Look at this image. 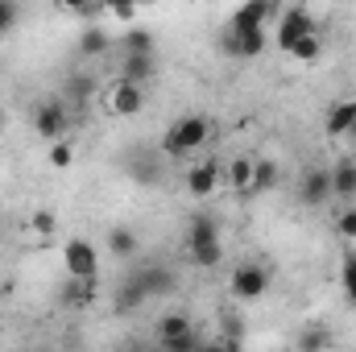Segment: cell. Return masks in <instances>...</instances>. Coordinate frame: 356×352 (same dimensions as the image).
I'll use <instances>...</instances> for the list:
<instances>
[{
  "label": "cell",
  "mask_w": 356,
  "mask_h": 352,
  "mask_svg": "<svg viewBox=\"0 0 356 352\" xmlns=\"http://www.w3.org/2000/svg\"><path fill=\"white\" fill-rule=\"evenodd\" d=\"M67 129H71V108L63 104V99H46V104H38V112H33V133L42 137V141H67Z\"/></svg>",
  "instance_id": "277c9868"
},
{
  "label": "cell",
  "mask_w": 356,
  "mask_h": 352,
  "mask_svg": "<svg viewBox=\"0 0 356 352\" xmlns=\"http://www.w3.org/2000/svg\"><path fill=\"white\" fill-rule=\"evenodd\" d=\"M340 282H344V294L356 303V257H348V262H344V269H340Z\"/></svg>",
  "instance_id": "d6a6232c"
},
{
  "label": "cell",
  "mask_w": 356,
  "mask_h": 352,
  "mask_svg": "<svg viewBox=\"0 0 356 352\" xmlns=\"http://www.w3.org/2000/svg\"><path fill=\"white\" fill-rule=\"evenodd\" d=\"M186 332H199V328H195V319H191V315H182V311H166V315L158 319V328H154L158 344L178 340V336H186Z\"/></svg>",
  "instance_id": "2e32d148"
},
{
  "label": "cell",
  "mask_w": 356,
  "mask_h": 352,
  "mask_svg": "<svg viewBox=\"0 0 356 352\" xmlns=\"http://www.w3.org/2000/svg\"><path fill=\"white\" fill-rule=\"evenodd\" d=\"M108 50H112V33L108 29H99V25L79 29V58H99Z\"/></svg>",
  "instance_id": "ac0fdd59"
},
{
  "label": "cell",
  "mask_w": 356,
  "mask_h": 352,
  "mask_svg": "<svg viewBox=\"0 0 356 352\" xmlns=\"http://www.w3.org/2000/svg\"><path fill=\"white\" fill-rule=\"evenodd\" d=\"M17 21H21V8H17L13 0H0V38H4Z\"/></svg>",
  "instance_id": "f1b7e54d"
},
{
  "label": "cell",
  "mask_w": 356,
  "mask_h": 352,
  "mask_svg": "<svg viewBox=\"0 0 356 352\" xmlns=\"http://www.w3.org/2000/svg\"><path fill=\"white\" fill-rule=\"evenodd\" d=\"M220 182H224V162H216V158L186 166V191H191L195 199H211V195L220 191Z\"/></svg>",
  "instance_id": "ba28073f"
},
{
  "label": "cell",
  "mask_w": 356,
  "mask_h": 352,
  "mask_svg": "<svg viewBox=\"0 0 356 352\" xmlns=\"http://www.w3.org/2000/svg\"><path fill=\"white\" fill-rule=\"evenodd\" d=\"M319 54H323V38L319 33H307L302 42H294V50H290V58L294 63H302V67H315L319 63Z\"/></svg>",
  "instance_id": "44dd1931"
},
{
  "label": "cell",
  "mask_w": 356,
  "mask_h": 352,
  "mask_svg": "<svg viewBox=\"0 0 356 352\" xmlns=\"http://www.w3.org/2000/svg\"><path fill=\"white\" fill-rule=\"evenodd\" d=\"M336 232H340L344 241H356V207H344V211H340V220H336Z\"/></svg>",
  "instance_id": "f546056e"
},
{
  "label": "cell",
  "mask_w": 356,
  "mask_h": 352,
  "mask_svg": "<svg viewBox=\"0 0 356 352\" xmlns=\"http://www.w3.org/2000/svg\"><path fill=\"white\" fill-rule=\"evenodd\" d=\"M245 344H236V340H224V336H211V340H203L199 352H241Z\"/></svg>",
  "instance_id": "1f68e13d"
},
{
  "label": "cell",
  "mask_w": 356,
  "mask_h": 352,
  "mask_svg": "<svg viewBox=\"0 0 356 352\" xmlns=\"http://www.w3.org/2000/svg\"><path fill=\"white\" fill-rule=\"evenodd\" d=\"M116 79L145 88V83L154 79V54H124V63H120V75H116Z\"/></svg>",
  "instance_id": "9a60e30c"
},
{
  "label": "cell",
  "mask_w": 356,
  "mask_h": 352,
  "mask_svg": "<svg viewBox=\"0 0 356 352\" xmlns=\"http://www.w3.org/2000/svg\"><path fill=\"white\" fill-rule=\"evenodd\" d=\"M203 344V336L199 332H186V336H178V340H166V344H158L162 352H199Z\"/></svg>",
  "instance_id": "83f0119b"
},
{
  "label": "cell",
  "mask_w": 356,
  "mask_h": 352,
  "mask_svg": "<svg viewBox=\"0 0 356 352\" xmlns=\"http://www.w3.org/2000/svg\"><path fill=\"white\" fill-rule=\"evenodd\" d=\"M54 228H58L54 211H33V216H29V232H33V237H46V241H50Z\"/></svg>",
  "instance_id": "4316f807"
},
{
  "label": "cell",
  "mask_w": 356,
  "mask_h": 352,
  "mask_svg": "<svg viewBox=\"0 0 356 352\" xmlns=\"http://www.w3.org/2000/svg\"><path fill=\"white\" fill-rule=\"evenodd\" d=\"M224 46H228V54H236V58H261L269 46V33L266 29H241V33H224Z\"/></svg>",
  "instance_id": "30bf717a"
},
{
  "label": "cell",
  "mask_w": 356,
  "mask_h": 352,
  "mask_svg": "<svg viewBox=\"0 0 356 352\" xmlns=\"http://www.w3.org/2000/svg\"><path fill=\"white\" fill-rule=\"evenodd\" d=\"M95 298H99V282H79V278H67V286H63V303H67V307L88 311Z\"/></svg>",
  "instance_id": "e0dca14e"
},
{
  "label": "cell",
  "mask_w": 356,
  "mask_h": 352,
  "mask_svg": "<svg viewBox=\"0 0 356 352\" xmlns=\"http://www.w3.org/2000/svg\"><path fill=\"white\" fill-rule=\"evenodd\" d=\"M353 129H356V99L332 104L327 116H323V133L327 137H353Z\"/></svg>",
  "instance_id": "7c38bea8"
},
{
  "label": "cell",
  "mask_w": 356,
  "mask_h": 352,
  "mask_svg": "<svg viewBox=\"0 0 356 352\" xmlns=\"http://www.w3.org/2000/svg\"><path fill=\"white\" fill-rule=\"evenodd\" d=\"M46 166H50V170H71V166H75V145H71V141H54V145L46 150Z\"/></svg>",
  "instance_id": "d4e9b609"
},
{
  "label": "cell",
  "mask_w": 356,
  "mask_h": 352,
  "mask_svg": "<svg viewBox=\"0 0 356 352\" xmlns=\"http://www.w3.org/2000/svg\"><path fill=\"white\" fill-rule=\"evenodd\" d=\"M199 241H220V228H216L211 216H195L186 224V245H199Z\"/></svg>",
  "instance_id": "7402d4cb"
},
{
  "label": "cell",
  "mask_w": 356,
  "mask_h": 352,
  "mask_svg": "<svg viewBox=\"0 0 356 352\" xmlns=\"http://www.w3.org/2000/svg\"><path fill=\"white\" fill-rule=\"evenodd\" d=\"M332 170V199H356V158H340Z\"/></svg>",
  "instance_id": "5bb4252c"
},
{
  "label": "cell",
  "mask_w": 356,
  "mask_h": 352,
  "mask_svg": "<svg viewBox=\"0 0 356 352\" xmlns=\"http://www.w3.org/2000/svg\"><path fill=\"white\" fill-rule=\"evenodd\" d=\"M186 253H191V262L199 265V269H216V265L224 262V245H220V241H199V245H186Z\"/></svg>",
  "instance_id": "ffe728a7"
},
{
  "label": "cell",
  "mask_w": 356,
  "mask_h": 352,
  "mask_svg": "<svg viewBox=\"0 0 356 352\" xmlns=\"http://www.w3.org/2000/svg\"><path fill=\"white\" fill-rule=\"evenodd\" d=\"M104 108H108L112 116H137V112L145 108V88L124 83V79H112V83L104 88Z\"/></svg>",
  "instance_id": "52a82bcc"
},
{
  "label": "cell",
  "mask_w": 356,
  "mask_h": 352,
  "mask_svg": "<svg viewBox=\"0 0 356 352\" xmlns=\"http://www.w3.org/2000/svg\"><path fill=\"white\" fill-rule=\"evenodd\" d=\"M137 282H141V290H145V298H166L170 290L178 286L175 269L170 265H145V269H137Z\"/></svg>",
  "instance_id": "8fae6325"
},
{
  "label": "cell",
  "mask_w": 356,
  "mask_h": 352,
  "mask_svg": "<svg viewBox=\"0 0 356 352\" xmlns=\"http://www.w3.org/2000/svg\"><path fill=\"white\" fill-rule=\"evenodd\" d=\"M0 294H4V290H0Z\"/></svg>",
  "instance_id": "8d00e7d4"
},
{
  "label": "cell",
  "mask_w": 356,
  "mask_h": 352,
  "mask_svg": "<svg viewBox=\"0 0 356 352\" xmlns=\"http://www.w3.org/2000/svg\"><path fill=\"white\" fill-rule=\"evenodd\" d=\"M277 162H269V158H257V170H253V195H266L277 186Z\"/></svg>",
  "instance_id": "cb8c5ba5"
},
{
  "label": "cell",
  "mask_w": 356,
  "mask_h": 352,
  "mask_svg": "<svg viewBox=\"0 0 356 352\" xmlns=\"http://www.w3.org/2000/svg\"><path fill=\"white\" fill-rule=\"evenodd\" d=\"M120 42H124V54H154V33L149 29H129Z\"/></svg>",
  "instance_id": "484cf974"
},
{
  "label": "cell",
  "mask_w": 356,
  "mask_h": 352,
  "mask_svg": "<svg viewBox=\"0 0 356 352\" xmlns=\"http://www.w3.org/2000/svg\"><path fill=\"white\" fill-rule=\"evenodd\" d=\"M307 33H319L315 29V13L307 4H282V17H277V50L290 54L294 42H302Z\"/></svg>",
  "instance_id": "7a4b0ae2"
},
{
  "label": "cell",
  "mask_w": 356,
  "mask_h": 352,
  "mask_svg": "<svg viewBox=\"0 0 356 352\" xmlns=\"http://www.w3.org/2000/svg\"><path fill=\"white\" fill-rule=\"evenodd\" d=\"M253 170H257V158H232V162L224 166V178H228L232 195H241V199L253 195Z\"/></svg>",
  "instance_id": "4fadbf2b"
},
{
  "label": "cell",
  "mask_w": 356,
  "mask_h": 352,
  "mask_svg": "<svg viewBox=\"0 0 356 352\" xmlns=\"http://www.w3.org/2000/svg\"><path fill=\"white\" fill-rule=\"evenodd\" d=\"M137 249H141V241H137L133 228H112V232H108V253H112V262H129V257H137Z\"/></svg>",
  "instance_id": "d6986e66"
},
{
  "label": "cell",
  "mask_w": 356,
  "mask_h": 352,
  "mask_svg": "<svg viewBox=\"0 0 356 352\" xmlns=\"http://www.w3.org/2000/svg\"><path fill=\"white\" fill-rule=\"evenodd\" d=\"M298 349L302 352H323L327 349V336H323L319 328H315V332H302V336H298Z\"/></svg>",
  "instance_id": "4dcf8cb0"
},
{
  "label": "cell",
  "mask_w": 356,
  "mask_h": 352,
  "mask_svg": "<svg viewBox=\"0 0 356 352\" xmlns=\"http://www.w3.org/2000/svg\"><path fill=\"white\" fill-rule=\"evenodd\" d=\"M104 13H108L112 21H124V25H129V21H137V8H133V4H108Z\"/></svg>",
  "instance_id": "836d02e7"
},
{
  "label": "cell",
  "mask_w": 356,
  "mask_h": 352,
  "mask_svg": "<svg viewBox=\"0 0 356 352\" xmlns=\"http://www.w3.org/2000/svg\"><path fill=\"white\" fill-rule=\"evenodd\" d=\"M353 141H356V129H353Z\"/></svg>",
  "instance_id": "d590c367"
},
{
  "label": "cell",
  "mask_w": 356,
  "mask_h": 352,
  "mask_svg": "<svg viewBox=\"0 0 356 352\" xmlns=\"http://www.w3.org/2000/svg\"><path fill=\"white\" fill-rule=\"evenodd\" d=\"M137 303H145V290H141L137 273H129V278L120 282V290H116V307H120V311H133Z\"/></svg>",
  "instance_id": "603a6c76"
},
{
  "label": "cell",
  "mask_w": 356,
  "mask_h": 352,
  "mask_svg": "<svg viewBox=\"0 0 356 352\" xmlns=\"http://www.w3.org/2000/svg\"><path fill=\"white\" fill-rule=\"evenodd\" d=\"M277 17H282V4L277 0H249V4H241L232 13L228 29L232 33H241V29H266L269 33V25H277Z\"/></svg>",
  "instance_id": "8992f818"
},
{
  "label": "cell",
  "mask_w": 356,
  "mask_h": 352,
  "mask_svg": "<svg viewBox=\"0 0 356 352\" xmlns=\"http://www.w3.org/2000/svg\"><path fill=\"white\" fill-rule=\"evenodd\" d=\"M228 290H232L236 303H257V298H266L269 294V269L257 265V262L236 265L232 278H228Z\"/></svg>",
  "instance_id": "3957f363"
},
{
  "label": "cell",
  "mask_w": 356,
  "mask_h": 352,
  "mask_svg": "<svg viewBox=\"0 0 356 352\" xmlns=\"http://www.w3.org/2000/svg\"><path fill=\"white\" fill-rule=\"evenodd\" d=\"M298 199H302L307 207H327V203H332V170H327V166H311V170L302 175Z\"/></svg>",
  "instance_id": "9c48e42d"
},
{
  "label": "cell",
  "mask_w": 356,
  "mask_h": 352,
  "mask_svg": "<svg viewBox=\"0 0 356 352\" xmlns=\"http://www.w3.org/2000/svg\"><path fill=\"white\" fill-rule=\"evenodd\" d=\"M63 265H67V278L95 282L99 278V249L91 241H83V237H75V241L63 245Z\"/></svg>",
  "instance_id": "5b68a950"
},
{
  "label": "cell",
  "mask_w": 356,
  "mask_h": 352,
  "mask_svg": "<svg viewBox=\"0 0 356 352\" xmlns=\"http://www.w3.org/2000/svg\"><path fill=\"white\" fill-rule=\"evenodd\" d=\"M207 137H211V120H207L203 112H191V116H178L175 125L166 129L162 150H166L170 158H186V154L203 150V145H207Z\"/></svg>",
  "instance_id": "6da1fadb"
},
{
  "label": "cell",
  "mask_w": 356,
  "mask_h": 352,
  "mask_svg": "<svg viewBox=\"0 0 356 352\" xmlns=\"http://www.w3.org/2000/svg\"><path fill=\"white\" fill-rule=\"evenodd\" d=\"M0 129H4V112H0Z\"/></svg>",
  "instance_id": "e575fe53"
}]
</instances>
